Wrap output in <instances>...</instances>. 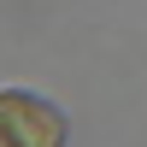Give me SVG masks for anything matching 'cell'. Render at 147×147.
Masks as SVG:
<instances>
[{
    "mask_svg": "<svg viewBox=\"0 0 147 147\" xmlns=\"http://www.w3.org/2000/svg\"><path fill=\"white\" fill-rule=\"evenodd\" d=\"M0 147H65V112L41 94H0Z\"/></svg>",
    "mask_w": 147,
    "mask_h": 147,
    "instance_id": "obj_1",
    "label": "cell"
}]
</instances>
